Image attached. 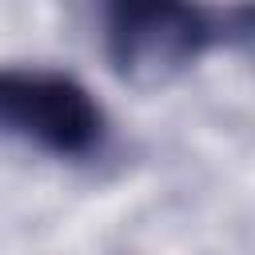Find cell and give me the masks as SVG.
Masks as SVG:
<instances>
[{
  "instance_id": "6da1fadb",
  "label": "cell",
  "mask_w": 255,
  "mask_h": 255,
  "mask_svg": "<svg viewBox=\"0 0 255 255\" xmlns=\"http://www.w3.org/2000/svg\"><path fill=\"white\" fill-rule=\"evenodd\" d=\"M219 36V12L171 0H143V4H112L104 8V56L108 68L139 88H163L179 80L195 60H203Z\"/></svg>"
},
{
  "instance_id": "7a4b0ae2",
  "label": "cell",
  "mask_w": 255,
  "mask_h": 255,
  "mask_svg": "<svg viewBox=\"0 0 255 255\" xmlns=\"http://www.w3.org/2000/svg\"><path fill=\"white\" fill-rule=\"evenodd\" d=\"M104 104L68 72L4 64L0 68V135L52 159H88L108 139Z\"/></svg>"
},
{
  "instance_id": "3957f363",
  "label": "cell",
  "mask_w": 255,
  "mask_h": 255,
  "mask_svg": "<svg viewBox=\"0 0 255 255\" xmlns=\"http://www.w3.org/2000/svg\"><path fill=\"white\" fill-rule=\"evenodd\" d=\"M219 36L227 48L255 64V8H227L219 12Z\"/></svg>"
}]
</instances>
